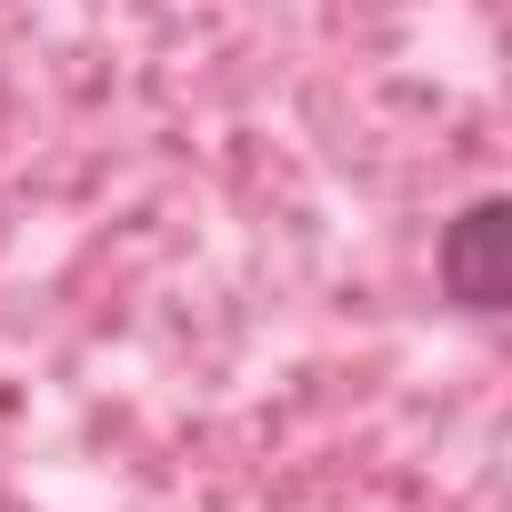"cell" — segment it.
<instances>
[{
	"label": "cell",
	"mask_w": 512,
	"mask_h": 512,
	"mask_svg": "<svg viewBox=\"0 0 512 512\" xmlns=\"http://www.w3.org/2000/svg\"><path fill=\"white\" fill-rule=\"evenodd\" d=\"M442 292H452V312H472V322H492V312L512 302V201H502V191L462 201V221L442 231Z\"/></svg>",
	"instance_id": "1"
}]
</instances>
